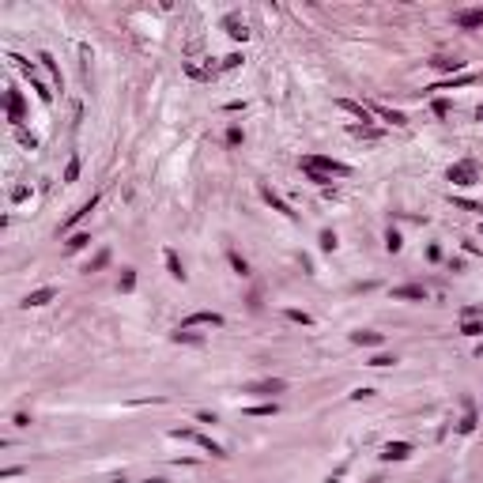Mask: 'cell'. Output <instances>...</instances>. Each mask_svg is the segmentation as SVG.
<instances>
[{
    "instance_id": "obj_1",
    "label": "cell",
    "mask_w": 483,
    "mask_h": 483,
    "mask_svg": "<svg viewBox=\"0 0 483 483\" xmlns=\"http://www.w3.org/2000/svg\"><path fill=\"white\" fill-rule=\"evenodd\" d=\"M302 170L306 174H321V178H347L351 174V166H344V162H336V159H325V155H306L302 159Z\"/></svg>"
},
{
    "instance_id": "obj_2",
    "label": "cell",
    "mask_w": 483,
    "mask_h": 483,
    "mask_svg": "<svg viewBox=\"0 0 483 483\" xmlns=\"http://www.w3.org/2000/svg\"><path fill=\"white\" fill-rule=\"evenodd\" d=\"M449 181H453V185H476V181H479L476 162H457V166H449Z\"/></svg>"
},
{
    "instance_id": "obj_3",
    "label": "cell",
    "mask_w": 483,
    "mask_h": 483,
    "mask_svg": "<svg viewBox=\"0 0 483 483\" xmlns=\"http://www.w3.org/2000/svg\"><path fill=\"white\" fill-rule=\"evenodd\" d=\"M174 438H189V442H197V446H200V449H208V453H211V457H227V453H223V449H219V446H215V442H211V438H204V434H197V430H174Z\"/></svg>"
},
{
    "instance_id": "obj_4",
    "label": "cell",
    "mask_w": 483,
    "mask_h": 483,
    "mask_svg": "<svg viewBox=\"0 0 483 483\" xmlns=\"http://www.w3.org/2000/svg\"><path fill=\"white\" fill-rule=\"evenodd\" d=\"M393 298H397V302H427V287H415V283L397 287V291H393Z\"/></svg>"
},
{
    "instance_id": "obj_5",
    "label": "cell",
    "mask_w": 483,
    "mask_h": 483,
    "mask_svg": "<svg viewBox=\"0 0 483 483\" xmlns=\"http://www.w3.org/2000/svg\"><path fill=\"white\" fill-rule=\"evenodd\" d=\"M287 385L279 381V378H268V381H249L246 385V393H264V397H272V393H283Z\"/></svg>"
},
{
    "instance_id": "obj_6",
    "label": "cell",
    "mask_w": 483,
    "mask_h": 483,
    "mask_svg": "<svg viewBox=\"0 0 483 483\" xmlns=\"http://www.w3.org/2000/svg\"><path fill=\"white\" fill-rule=\"evenodd\" d=\"M430 64H434L438 72H461V68H465V61H461V57H446V53L430 57Z\"/></svg>"
},
{
    "instance_id": "obj_7",
    "label": "cell",
    "mask_w": 483,
    "mask_h": 483,
    "mask_svg": "<svg viewBox=\"0 0 483 483\" xmlns=\"http://www.w3.org/2000/svg\"><path fill=\"white\" fill-rule=\"evenodd\" d=\"M336 106H340V110H347V113H351V117H359L363 125H366V121H370V106H363V102H351V99H340V102H336Z\"/></svg>"
},
{
    "instance_id": "obj_8",
    "label": "cell",
    "mask_w": 483,
    "mask_h": 483,
    "mask_svg": "<svg viewBox=\"0 0 483 483\" xmlns=\"http://www.w3.org/2000/svg\"><path fill=\"white\" fill-rule=\"evenodd\" d=\"M192 325H211V328H219V325H223V317H219V313H208V310H200V313H192L189 321H185V328H192Z\"/></svg>"
},
{
    "instance_id": "obj_9",
    "label": "cell",
    "mask_w": 483,
    "mask_h": 483,
    "mask_svg": "<svg viewBox=\"0 0 483 483\" xmlns=\"http://www.w3.org/2000/svg\"><path fill=\"white\" fill-rule=\"evenodd\" d=\"M53 287H42V291H31V295H27L23 298V306H45V302H53Z\"/></svg>"
},
{
    "instance_id": "obj_10",
    "label": "cell",
    "mask_w": 483,
    "mask_h": 483,
    "mask_svg": "<svg viewBox=\"0 0 483 483\" xmlns=\"http://www.w3.org/2000/svg\"><path fill=\"white\" fill-rule=\"evenodd\" d=\"M260 192H264V200H268V204H272L276 211H283V215H295V211H291V204H287V200L279 197V192H272V189H268V185L260 189Z\"/></svg>"
},
{
    "instance_id": "obj_11",
    "label": "cell",
    "mask_w": 483,
    "mask_h": 483,
    "mask_svg": "<svg viewBox=\"0 0 483 483\" xmlns=\"http://www.w3.org/2000/svg\"><path fill=\"white\" fill-rule=\"evenodd\" d=\"M408 453H412L408 442H389V446H385V457H389V461H404Z\"/></svg>"
},
{
    "instance_id": "obj_12",
    "label": "cell",
    "mask_w": 483,
    "mask_h": 483,
    "mask_svg": "<svg viewBox=\"0 0 483 483\" xmlns=\"http://www.w3.org/2000/svg\"><path fill=\"white\" fill-rule=\"evenodd\" d=\"M370 110H374V113H381V117L389 121V125H408V117H404L400 110H389V106H370Z\"/></svg>"
},
{
    "instance_id": "obj_13",
    "label": "cell",
    "mask_w": 483,
    "mask_h": 483,
    "mask_svg": "<svg viewBox=\"0 0 483 483\" xmlns=\"http://www.w3.org/2000/svg\"><path fill=\"white\" fill-rule=\"evenodd\" d=\"M457 27H465V31H468V27H483V12H461L457 15Z\"/></svg>"
},
{
    "instance_id": "obj_14",
    "label": "cell",
    "mask_w": 483,
    "mask_h": 483,
    "mask_svg": "<svg viewBox=\"0 0 483 483\" xmlns=\"http://www.w3.org/2000/svg\"><path fill=\"white\" fill-rule=\"evenodd\" d=\"M166 268H170L174 279H185V268H181V260H178V253H174V249H166Z\"/></svg>"
},
{
    "instance_id": "obj_15",
    "label": "cell",
    "mask_w": 483,
    "mask_h": 483,
    "mask_svg": "<svg viewBox=\"0 0 483 483\" xmlns=\"http://www.w3.org/2000/svg\"><path fill=\"white\" fill-rule=\"evenodd\" d=\"M351 340H355V344H366V347H374V344H381L385 336H381V332H351Z\"/></svg>"
},
{
    "instance_id": "obj_16",
    "label": "cell",
    "mask_w": 483,
    "mask_h": 483,
    "mask_svg": "<svg viewBox=\"0 0 483 483\" xmlns=\"http://www.w3.org/2000/svg\"><path fill=\"white\" fill-rule=\"evenodd\" d=\"M461 332H465V336H479V332H483V321H476V317H465Z\"/></svg>"
},
{
    "instance_id": "obj_17",
    "label": "cell",
    "mask_w": 483,
    "mask_h": 483,
    "mask_svg": "<svg viewBox=\"0 0 483 483\" xmlns=\"http://www.w3.org/2000/svg\"><path fill=\"white\" fill-rule=\"evenodd\" d=\"M38 61H42V64H45V72H50L53 80L61 83V68H57V64H53V57H50V53H42V57H38Z\"/></svg>"
},
{
    "instance_id": "obj_18",
    "label": "cell",
    "mask_w": 483,
    "mask_h": 483,
    "mask_svg": "<svg viewBox=\"0 0 483 483\" xmlns=\"http://www.w3.org/2000/svg\"><path fill=\"white\" fill-rule=\"evenodd\" d=\"M476 76H457V80H449V83H438L434 91H449V87H465V83H472Z\"/></svg>"
},
{
    "instance_id": "obj_19",
    "label": "cell",
    "mask_w": 483,
    "mask_h": 483,
    "mask_svg": "<svg viewBox=\"0 0 483 483\" xmlns=\"http://www.w3.org/2000/svg\"><path fill=\"white\" fill-rule=\"evenodd\" d=\"M227 31H230V38H246V34H249L246 23H238V19H227Z\"/></svg>"
},
{
    "instance_id": "obj_20",
    "label": "cell",
    "mask_w": 483,
    "mask_h": 483,
    "mask_svg": "<svg viewBox=\"0 0 483 483\" xmlns=\"http://www.w3.org/2000/svg\"><path fill=\"white\" fill-rule=\"evenodd\" d=\"M400 246H404V242H400V234H397V230H389V234H385V249H389V253H397Z\"/></svg>"
},
{
    "instance_id": "obj_21",
    "label": "cell",
    "mask_w": 483,
    "mask_h": 483,
    "mask_svg": "<svg viewBox=\"0 0 483 483\" xmlns=\"http://www.w3.org/2000/svg\"><path fill=\"white\" fill-rule=\"evenodd\" d=\"M8 110H12V121H19V110H23V106H19V94L15 91H8Z\"/></svg>"
},
{
    "instance_id": "obj_22",
    "label": "cell",
    "mask_w": 483,
    "mask_h": 483,
    "mask_svg": "<svg viewBox=\"0 0 483 483\" xmlns=\"http://www.w3.org/2000/svg\"><path fill=\"white\" fill-rule=\"evenodd\" d=\"M136 287V272L132 268H125V276H121V291H132Z\"/></svg>"
},
{
    "instance_id": "obj_23",
    "label": "cell",
    "mask_w": 483,
    "mask_h": 483,
    "mask_svg": "<svg viewBox=\"0 0 483 483\" xmlns=\"http://www.w3.org/2000/svg\"><path fill=\"white\" fill-rule=\"evenodd\" d=\"M80 178V159H72L68 166H64V181H76Z\"/></svg>"
},
{
    "instance_id": "obj_24",
    "label": "cell",
    "mask_w": 483,
    "mask_h": 483,
    "mask_svg": "<svg viewBox=\"0 0 483 483\" xmlns=\"http://www.w3.org/2000/svg\"><path fill=\"white\" fill-rule=\"evenodd\" d=\"M230 264H234V272H238V276H249V264H246V260H242L238 253H230Z\"/></svg>"
},
{
    "instance_id": "obj_25",
    "label": "cell",
    "mask_w": 483,
    "mask_h": 483,
    "mask_svg": "<svg viewBox=\"0 0 483 483\" xmlns=\"http://www.w3.org/2000/svg\"><path fill=\"white\" fill-rule=\"evenodd\" d=\"M321 249H328V253L336 249V234L332 230H321Z\"/></svg>"
},
{
    "instance_id": "obj_26",
    "label": "cell",
    "mask_w": 483,
    "mask_h": 483,
    "mask_svg": "<svg viewBox=\"0 0 483 483\" xmlns=\"http://www.w3.org/2000/svg\"><path fill=\"white\" fill-rule=\"evenodd\" d=\"M287 317L298 321V325H310V313H302V310H287Z\"/></svg>"
},
{
    "instance_id": "obj_27",
    "label": "cell",
    "mask_w": 483,
    "mask_h": 483,
    "mask_svg": "<svg viewBox=\"0 0 483 483\" xmlns=\"http://www.w3.org/2000/svg\"><path fill=\"white\" fill-rule=\"evenodd\" d=\"M249 415H276V404H260V408H249Z\"/></svg>"
},
{
    "instance_id": "obj_28",
    "label": "cell",
    "mask_w": 483,
    "mask_h": 483,
    "mask_svg": "<svg viewBox=\"0 0 483 483\" xmlns=\"http://www.w3.org/2000/svg\"><path fill=\"white\" fill-rule=\"evenodd\" d=\"M87 242H91V234H76V238L68 242V249H83V246H87Z\"/></svg>"
},
{
    "instance_id": "obj_29",
    "label": "cell",
    "mask_w": 483,
    "mask_h": 483,
    "mask_svg": "<svg viewBox=\"0 0 483 483\" xmlns=\"http://www.w3.org/2000/svg\"><path fill=\"white\" fill-rule=\"evenodd\" d=\"M393 363H397V359H389V355H374V359H370V366H393Z\"/></svg>"
},
{
    "instance_id": "obj_30",
    "label": "cell",
    "mask_w": 483,
    "mask_h": 483,
    "mask_svg": "<svg viewBox=\"0 0 483 483\" xmlns=\"http://www.w3.org/2000/svg\"><path fill=\"white\" fill-rule=\"evenodd\" d=\"M476 117H479V121H483V106H479V110H476Z\"/></svg>"
},
{
    "instance_id": "obj_31",
    "label": "cell",
    "mask_w": 483,
    "mask_h": 483,
    "mask_svg": "<svg viewBox=\"0 0 483 483\" xmlns=\"http://www.w3.org/2000/svg\"><path fill=\"white\" fill-rule=\"evenodd\" d=\"M476 355H483V344H479V347H476Z\"/></svg>"
}]
</instances>
